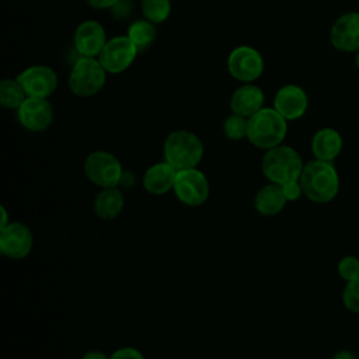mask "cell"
Masks as SVG:
<instances>
[{
    "label": "cell",
    "mask_w": 359,
    "mask_h": 359,
    "mask_svg": "<svg viewBox=\"0 0 359 359\" xmlns=\"http://www.w3.org/2000/svg\"><path fill=\"white\" fill-rule=\"evenodd\" d=\"M139 49L128 35H118L107 41L98 60L107 73L118 74L125 72L136 59Z\"/></svg>",
    "instance_id": "8"
},
{
    "label": "cell",
    "mask_w": 359,
    "mask_h": 359,
    "mask_svg": "<svg viewBox=\"0 0 359 359\" xmlns=\"http://www.w3.org/2000/svg\"><path fill=\"white\" fill-rule=\"evenodd\" d=\"M126 35L136 45L139 52H142L153 43L157 34H156L154 24L144 18V20H137V21L132 22L128 28Z\"/></svg>",
    "instance_id": "22"
},
{
    "label": "cell",
    "mask_w": 359,
    "mask_h": 359,
    "mask_svg": "<svg viewBox=\"0 0 359 359\" xmlns=\"http://www.w3.org/2000/svg\"><path fill=\"white\" fill-rule=\"evenodd\" d=\"M172 191L181 203L196 208L208 201L210 189L205 172L194 167L177 171Z\"/></svg>",
    "instance_id": "7"
},
{
    "label": "cell",
    "mask_w": 359,
    "mask_h": 359,
    "mask_svg": "<svg viewBox=\"0 0 359 359\" xmlns=\"http://www.w3.org/2000/svg\"><path fill=\"white\" fill-rule=\"evenodd\" d=\"M332 359H356V356H355V353H353L352 351H349V349H341V351H338V352L332 356Z\"/></svg>",
    "instance_id": "31"
},
{
    "label": "cell",
    "mask_w": 359,
    "mask_h": 359,
    "mask_svg": "<svg viewBox=\"0 0 359 359\" xmlns=\"http://www.w3.org/2000/svg\"><path fill=\"white\" fill-rule=\"evenodd\" d=\"M287 203L282 187L278 184L269 182L262 187L254 198V208L262 216H275L283 210Z\"/></svg>",
    "instance_id": "20"
},
{
    "label": "cell",
    "mask_w": 359,
    "mask_h": 359,
    "mask_svg": "<svg viewBox=\"0 0 359 359\" xmlns=\"http://www.w3.org/2000/svg\"><path fill=\"white\" fill-rule=\"evenodd\" d=\"M81 359H109V356H107L102 351H88L86 352Z\"/></svg>",
    "instance_id": "30"
},
{
    "label": "cell",
    "mask_w": 359,
    "mask_h": 359,
    "mask_svg": "<svg viewBox=\"0 0 359 359\" xmlns=\"http://www.w3.org/2000/svg\"><path fill=\"white\" fill-rule=\"evenodd\" d=\"M27 94L15 79H3L0 83V104L7 109H18L20 105L25 101Z\"/></svg>",
    "instance_id": "21"
},
{
    "label": "cell",
    "mask_w": 359,
    "mask_h": 359,
    "mask_svg": "<svg viewBox=\"0 0 359 359\" xmlns=\"http://www.w3.org/2000/svg\"><path fill=\"white\" fill-rule=\"evenodd\" d=\"M83 168L87 180L100 188L118 187L125 171L118 157L105 150L90 153L84 160Z\"/></svg>",
    "instance_id": "6"
},
{
    "label": "cell",
    "mask_w": 359,
    "mask_h": 359,
    "mask_svg": "<svg viewBox=\"0 0 359 359\" xmlns=\"http://www.w3.org/2000/svg\"><path fill=\"white\" fill-rule=\"evenodd\" d=\"M0 210H1V222H0V229L6 227L11 220H8V215H7V210L4 206H0Z\"/></svg>",
    "instance_id": "33"
},
{
    "label": "cell",
    "mask_w": 359,
    "mask_h": 359,
    "mask_svg": "<svg viewBox=\"0 0 359 359\" xmlns=\"http://www.w3.org/2000/svg\"><path fill=\"white\" fill-rule=\"evenodd\" d=\"M20 125L29 132H42L53 121V107L48 98L27 97L17 109Z\"/></svg>",
    "instance_id": "12"
},
{
    "label": "cell",
    "mask_w": 359,
    "mask_h": 359,
    "mask_svg": "<svg viewBox=\"0 0 359 359\" xmlns=\"http://www.w3.org/2000/svg\"><path fill=\"white\" fill-rule=\"evenodd\" d=\"M337 271L339 278L345 282H351L359 278V258L353 255L342 257L337 265Z\"/></svg>",
    "instance_id": "26"
},
{
    "label": "cell",
    "mask_w": 359,
    "mask_h": 359,
    "mask_svg": "<svg viewBox=\"0 0 359 359\" xmlns=\"http://www.w3.org/2000/svg\"><path fill=\"white\" fill-rule=\"evenodd\" d=\"M342 146L341 133L332 128H321L311 137V151L317 160L332 163L342 151Z\"/></svg>",
    "instance_id": "18"
},
{
    "label": "cell",
    "mask_w": 359,
    "mask_h": 359,
    "mask_svg": "<svg viewBox=\"0 0 359 359\" xmlns=\"http://www.w3.org/2000/svg\"><path fill=\"white\" fill-rule=\"evenodd\" d=\"M109 359H144V355L135 346H122L115 349Z\"/></svg>",
    "instance_id": "28"
},
{
    "label": "cell",
    "mask_w": 359,
    "mask_h": 359,
    "mask_svg": "<svg viewBox=\"0 0 359 359\" xmlns=\"http://www.w3.org/2000/svg\"><path fill=\"white\" fill-rule=\"evenodd\" d=\"M264 101L265 95L258 86L244 83L231 94L230 109L233 114L251 118L264 108Z\"/></svg>",
    "instance_id": "16"
},
{
    "label": "cell",
    "mask_w": 359,
    "mask_h": 359,
    "mask_svg": "<svg viewBox=\"0 0 359 359\" xmlns=\"http://www.w3.org/2000/svg\"><path fill=\"white\" fill-rule=\"evenodd\" d=\"M299 181L304 196L316 203H328L339 192V175L331 161L310 160L304 164Z\"/></svg>",
    "instance_id": "1"
},
{
    "label": "cell",
    "mask_w": 359,
    "mask_h": 359,
    "mask_svg": "<svg viewBox=\"0 0 359 359\" xmlns=\"http://www.w3.org/2000/svg\"><path fill=\"white\" fill-rule=\"evenodd\" d=\"M303 160L296 149L286 144L275 146L265 151L261 160L264 177L278 185L299 180L303 171Z\"/></svg>",
    "instance_id": "4"
},
{
    "label": "cell",
    "mask_w": 359,
    "mask_h": 359,
    "mask_svg": "<svg viewBox=\"0 0 359 359\" xmlns=\"http://www.w3.org/2000/svg\"><path fill=\"white\" fill-rule=\"evenodd\" d=\"M125 206L123 192L118 187L101 188V191L94 198V213L101 220L116 219Z\"/></svg>",
    "instance_id": "19"
},
{
    "label": "cell",
    "mask_w": 359,
    "mask_h": 359,
    "mask_svg": "<svg viewBox=\"0 0 359 359\" xmlns=\"http://www.w3.org/2000/svg\"><path fill=\"white\" fill-rule=\"evenodd\" d=\"M27 97L48 98L57 87L56 72L45 65H34L27 67L17 76Z\"/></svg>",
    "instance_id": "11"
},
{
    "label": "cell",
    "mask_w": 359,
    "mask_h": 359,
    "mask_svg": "<svg viewBox=\"0 0 359 359\" xmlns=\"http://www.w3.org/2000/svg\"><path fill=\"white\" fill-rule=\"evenodd\" d=\"M273 108L286 119H300L309 108V97L306 91L296 84L280 87L273 97Z\"/></svg>",
    "instance_id": "15"
},
{
    "label": "cell",
    "mask_w": 359,
    "mask_h": 359,
    "mask_svg": "<svg viewBox=\"0 0 359 359\" xmlns=\"http://www.w3.org/2000/svg\"><path fill=\"white\" fill-rule=\"evenodd\" d=\"M205 147L198 135L187 129H178L168 133L163 144L164 161L177 171L198 167L202 161Z\"/></svg>",
    "instance_id": "2"
},
{
    "label": "cell",
    "mask_w": 359,
    "mask_h": 359,
    "mask_svg": "<svg viewBox=\"0 0 359 359\" xmlns=\"http://www.w3.org/2000/svg\"><path fill=\"white\" fill-rule=\"evenodd\" d=\"M107 72L98 57L80 56L69 74V90L81 98L93 97L100 93L105 84Z\"/></svg>",
    "instance_id": "5"
},
{
    "label": "cell",
    "mask_w": 359,
    "mask_h": 359,
    "mask_svg": "<svg viewBox=\"0 0 359 359\" xmlns=\"http://www.w3.org/2000/svg\"><path fill=\"white\" fill-rule=\"evenodd\" d=\"M227 69L236 80L241 83H252L264 72V59L255 48L241 45L230 52L227 57Z\"/></svg>",
    "instance_id": "9"
},
{
    "label": "cell",
    "mask_w": 359,
    "mask_h": 359,
    "mask_svg": "<svg viewBox=\"0 0 359 359\" xmlns=\"http://www.w3.org/2000/svg\"><path fill=\"white\" fill-rule=\"evenodd\" d=\"M177 170L167 161L150 165L143 174V188L151 195H164L174 188Z\"/></svg>",
    "instance_id": "17"
},
{
    "label": "cell",
    "mask_w": 359,
    "mask_h": 359,
    "mask_svg": "<svg viewBox=\"0 0 359 359\" xmlns=\"http://www.w3.org/2000/svg\"><path fill=\"white\" fill-rule=\"evenodd\" d=\"M121 0H86V3L97 10H107L116 6Z\"/></svg>",
    "instance_id": "29"
},
{
    "label": "cell",
    "mask_w": 359,
    "mask_h": 359,
    "mask_svg": "<svg viewBox=\"0 0 359 359\" xmlns=\"http://www.w3.org/2000/svg\"><path fill=\"white\" fill-rule=\"evenodd\" d=\"M355 63H356V67L359 69V50L356 52V56H355Z\"/></svg>",
    "instance_id": "34"
},
{
    "label": "cell",
    "mask_w": 359,
    "mask_h": 359,
    "mask_svg": "<svg viewBox=\"0 0 359 359\" xmlns=\"http://www.w3.org/2000/svg\"><path fill=\"white\" fill-rule=\"evenodd\" d=\"M280 187H282L283 195H285V198H286L287 202H294V201L300 199L302 195H304V194H303V188H302L299 180L289 181V182H286V184H283V185H280Z\"/></svg>",
    "instance_id": "27"
},
{
    "label": "cell",
    "mask_w": 359,
    "mask_h": 359,
    "mask_svg": "<svg viewBox=\"0 0 359 359\" xmlns=\"http://www.w3.org/2000/svg\"><path fill=\"white\" fill-rule=\"evenodd\" d=\"M247 128L248 118L233 112L223 122V133L229 140H241L247 137Z\"/></svg>",
    "instance_id": "24"
},
{
    "label": "cell",
    "mask_w": 359,
    "mask_h": 359,
    "mask_svg": "<svg viewBox=\"0 0 359 359\" xmlns=\"http://www.w3.org/2000/svg\"><path fill=\"white\" fill-rule=\"evenodd\" d=\"M331 45L345 53L359 50V13L349 11L339 15L330 31Z\"/></svg>",
    "instance_id": "13"
},
{
    "label": "cell",
    "mask_w": 359,
    "mask_h": 359,
    "mask_svg": "<svg viewBox=\"0 0 359 359\" xmlns=\"http://www.w3.org/2000/svg\"><path fill=\"white\" fill-rule=\"evenodd\" d=\"M287 133V121L272 107H264L255 115L248 118L247 139L262 150H269L282 144Z\"/></svg>",
    "instance_id": "3"
},
{
    "label": "cell",
    "mask_w": 359,
    "mask_h": 359,
    "mask_svg": "<svg viewBox=\"0 0 359 359\" xmlns=\"http://www.w3.org/2000/svg\"><path fill=\"white\" fill-rule=\"evenodd\" d=\"M342 303L348 311L359 314V278L346 282L342 290Z\"/></svg>",
    "instance_id": "25"
},
{
    "label": "cell",
    "mask_w": 359,
    "mask_h": 359,
    "mask_svg": "<svg viewBox=\"0 0 359 359\" xmlns=\"http://www.w3.org/2000/svg\"><path fill=\"white\" fill-rule=\"evenodd\" d=\"M34 247V234L22 222H10L0 229V252L10 259H22Z\"/></svg>",
    "instance_id": "10"
},
{
    "label": "cell",
    "mask_w": 359,
    "mask_h": 359,
    "mask_svg": "<svg viewBox=\"0 0 359 359\" xmlns=\"http://www.w3.org/2000/svg\"><path fill=\"white\" fill-rule=\"evenodd\" d=\"M133 182H135L133 175H132L130 172H128V171H123V175H122V180H121V184H119V185H122V187H125V188H129Z\"/></svg>",
    "instance_id": "32"
},
{
    "label": "cell",
    "mask_w": 359,
    "mask_h": 359,
    "mask_svg": "<svg viewBox=\"0 0 359 359\" xmlns=\"http://www.w3.org/2000/svg\"><path fill=\"white\" fill-rule=\"evenodd\" d=\"M73 42L80 56L98 57L107 43L105 29L101 22L95 20H86L77 25Z\"/></svg>",
    "instance_id": "14"
},
{
    "label": "cell",
    "mask_w": 359,
    "mask_h": 359,
    "mask_svg": "<svg viewBox=\"0 0 359 359\" xmlns=\"http://www.w3.org/2000/svg\"><path fill=\"white\" fill-rule=\"evenodd\" d=\"M142 13L147 21L153 24H161L171 14V1L170 0H142Z\"/></svg>",
    "instance_id": "23"
}]
</instances>
